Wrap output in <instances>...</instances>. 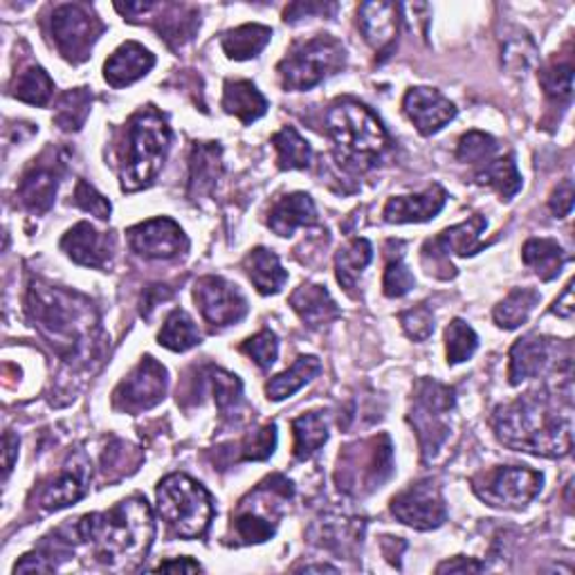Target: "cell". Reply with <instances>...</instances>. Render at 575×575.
<instances>
[{"mask_svg": "<svg viewBox=\"0 0 575 575\" xmlns=\"http://www.w3.org/2000/svg\"><path fill=\"white\" fill-rule=\"evenodd\" d=\"M155 571H168V573H196V571H202V566L189 558H180V560H168V562H162Z\"/></svg>", "mask_w": 575, "mask_h": 575, "instance_id": "61", "label": "cell"}, {"mask_svg": "<svg viewBox=\"0 0 575 575\" xmlns=\"http://www.w3.org/2000/svg\"><path fill=\"white\" fill-rule=\"evenodd\" d=\"M90 107H92V95L88 88H75V90H65L59 99H57V109H54V124L61 130H79L88 115H90Z\"/></svg>", "mask_w": 575, "mask_h": 575, "instance_id": "43", "label": "cell"}, {"mask_svg": "<svg viewBox=\"0 0 575 575\" xmlns=\"http://www.w3.org/2000/svg\"><path fill=\"white\" fill-rule=\"evenodd\" d=\"M457 396L448 385L432 378H421L414 387L410 425L416 432L423 461L434 459L450 438V414L454 412Z\"/></svg>", "mask_w": 575, "mask_h": 575, "instance_id": "9", "label": "cell"}, {"mask_svg": "<svg viewBox=\"0 0 575 575\" xmlns=\"http://www.w3.org/2000/svg\"><path fill=\"white\" fill-rule=\"evenodd\" d=\"M267 225L279 236H292L299 227L317 225V208L313 198L303 191L279 198L267 212Z\"/></svg>", "mask_w": 575, "mask_h": 575, "instance_id": "27", "label": "cell"}, {"mask_svg": "<svg viewBox=\"0 0 575 575\" xmlns=\"http://www.w3.org/2000/svg\"><path fill=\"white\" fill-rule=\"evenodd\" d=\"M539 84L553 101L568 104L573 95V63L571 61H551L542 73H539Z\"/></svg>", "mask_w": 575, "mask_h": 575, "instance_id": "47", "label": "cell"}, {"mask_svg": "<svg viewBox=\"0 0 575 575\" xmlns=\"http://www.w3.org/2000/svg\"><path fill=\"white\" fill-rule=\"evenodd\" d=\"M128 246L135 254L145 259H176L187 252L189 241L183 232V227L174 218H151L140 225H135L126 232Z\"/></svg>", "mask_w": 575, "mask_h": 575, "instance_id": "17", "label": "cell"}, {"mask_svg": "<svg viewBox=\"0 0 575 575\" xmlns=\"http://www.w3.org/2000/svg\"><path fill=\"white\" fill-rule=\"evenodd\" d=\"M223 174V149L218 142H196L189 155V198L198 200L214 191Z\"/></svg>", "mask_w": 575, "mask_h": 575, "instance_id": "28", "label": "cell"}, {"mask_svg": "<svg viewBox=\"0 0 575 575\" xmlns=\"http://www.w3.org/2000/svg\"><path fill=\"white\" fill-rule=\"evenodd\" d=\"M347 63L345 46L333 37H315L297 43L277 65L284 90H311L330 75L340 73Z\"/></svg>", "mask_w": 575, "mask_h": 575, "instance_id": "10", "label": "cell"}, {"mask_svg": "<svg viewBox=\"0 0 575 575\" xmlns=\"http://www.w3.org/2000/svg\"><path fill=\"white\" fill-rule=\"evenodd\" d=\"M88 484L90 461L84 452H77L65 463L59 475L48 486H43V490L39 492V505L46 513L67 509V505L84 499V495L88 492Z\"/></svg>", "mask_w": 575, "mask_h": 575, "instance_id": "18", "label": "cell"}, {"mask_svg": "<svg viewBox=\"0 0 575 575\" xmlns=\"http://www.w3.org/2000/svg\"><path fill=\"white\" fill-rule=\"evenodd\" d=\"M18 457V436L14 432H5L3 438V465H5V479L12 475L14 463Z\"/></svg>", "mask_w": 575, "mask_h": 575, "instance_id": "60", "label": "cell"}, {"mask_svg": "<svg viewBox=\"0 0 575 575\" xmlns=\"http://www.w3.org/2000/svg\"><path fill=\"white\" fill-rule=\"evenodd\" d=\"M551 313L562 317V320H571L573 313H575V301H573V282H568L564 286V292L562 297L555 299V303L551 307Z\"/></svg>", "mask_w": 575, "mask_h": 575, "instance_id": "59", "label": "cell"}, {"mask_svg": "<svg viewBox=\"0 0 575 575\" xmlns=\"http://www.w3.org/2000/svg\"><path fill=\"white\" fill-rule=\"evenodd\" d=\"M335 10H337V5H333V3H295L284 12V18H286V23H295V21L307 18L311 14L326 16V14H333Z\"/></svg>", "mask_w": 575, "mask_h": 575, "instance_id": "56", "label": "cell"}, {"mask_svg": "<svg viewBox=\"0 0 575 575\" xmlns=\"http://www.w3.org/2000/svg\"><path fill=\"white\" fill-rule=\"evenodd\" d=\"M400 324L402 330L408 333V337L414 342H425L434 333V315L427 303H418V307L400 313Z\"/></svg>", "mask_w": 575, "mask_h": 575, "instance_id": "52", "label": "cell"}, {"mask_svg": "<svg viewBox=\"0 0 575 575\" xmlns=\"http://www.w3.org/2000/svg\"><path fill=\"white\" fill-rule=\"evenodd\" d=\"M270 39H273V29L259 23H250L225 32L221 46L232 61H250L267 48Z\"/></svg>", "mask_w": 575, "mask_h": 575, "instance_id": "34", "label": "cell"}, {"mask_svg": "<svg viewBox=\"0 0 575 575\" xmlns=\"http://www.w3.org/2000/svg\"><path fill=\"white\" fill-rule=\"evenodd\" d=\"M358 27L364 41L380 57H389L400 27V8L393 3H362L358 10Z\"/></svg>", "mask_w": 575, "mask_h": 575, "instance_id": "22", "label": "cell"}, {"mask_svg": "<svg viewBox=\"0 0 575 575\" xmlns=\"http://www.w3.org/2000/svg\"><path fill=\"white\" fill-rule=\"evenodd\" d=\"M145 454L140 448H135L126 441H113L101 457V467H104V477L109 482H120L124 477H130L133 472H138L142 465Z\"/></svg>", "mask_w": 575, "mask_h": 575, "instance_id": "44", "label": "cell"}, {"mask_svg": "<svg viewBox=\"0 0 575 575\" xmlns=\"http://www.w3.org/2000/svg\"><path fill=\"white\" fill-rule=\"evenodd\" d=\"M299 571H307V573H337L340 568L330 566V564H311V566H301Z\"/></svg>", "mask_w": 575, "mask_h": 575, "instance_id": "62", "label": "cell"}, {"mask_svg": "<svg viewBox=\"0 0 575 575\" xmlns=\"http://www.w3.org/2000/svg\"><path fill=\"white\" fill-rule=\"evenodd\" d=\"M241 351L246 355H250L259 368H270L277 362L279 340L273 330L265 328V330L248 337V340L241 345Z\"/></svg>", "mask_w": 575, "mask_h": 575, "instance_id": "51", "label": "cell"}, {"mask_svg": "<svg viewBox=\"0 0 575 575\" xmlns=\"http://www.w3.org/2000/svg\"><path fill=\"white\" fill-rule=\"evenodd\" d=\"M295 459H311L328 441V421L324 412H309L292 421Z\"/></svg>", "mask_w": 575, "mask_h": 575, "instance_id": "38", "label": "cell"}, {"mask_svg": "<svg viewBox=\"0 0 575 575\" xmlns=\"http://www.w3.org/2000/svg\"><path fill=\"white\" fill-rule=\"evenodd\" d=\"M484 568H486V564H482L477 560H472V558L459 555L454 560H448L443 564H438L436 573H479Z\"/></svg>", "mask_w": 575, "mask_h": 575, "instance_id": "57", "label": "cell"}, {"mask_svg": "<svg viewBox=\"0 0 575 575\" xmlns=\"http://www.w3.org/2000/svg\"><path fill=\"white\" fill-rule=\"evenodd\" d=\"M172 145V128L155 107L135 113L124 130L120 147V183L122 191H140L149 187L166 160Z\"/></svg>", "mask_w": 575, "mask_h": 575, "instance_id": "5", "label": "cell"}, {"mask_svg": "<svg viewBox=\"0 0 575 575\" xmlns=\"http://www.w3.org/2000/svg\"><path fill=\"white\" fill-rule=\"evenodd\" d=\"M479 349V337L467 322L452 320V324L446 330V353L448 364H461L467 362L475 351Z\"/></svg>", "mask_w": 575, "mask_h": 575, "instance_id": "45", "label": "cell"}, {"mask_svg": "<svg viewBox=\"0 0 575 575\" xmlns=\"http://www.w3.org/2000/svg\"><path fill=\"white\" fill-rule=\"evenodd\" d=\"M158 511L183 539H198L214 520L212 495L187 475H168L158 484Z\"/></svg>", "mask_w": 575, "mask_h": 575, "instance_id": "7", "label": "cell"}, {"mask_svg": "<svg viewBox=\"0 0 575 575\" xmlns=\"http://www.w3.org/2000/svg\"><path fill=\"white\" fill-rule=\"evenodd\" d=\"M414 286H416V279L410 273L408 263H404L402 252L398 250V254H389V261L385 265V277H383V292L389 299H400L408 295Z\"/></svg>", "mask_w": 575, "mask_h": 575, "instance_id": "50", "label": "cell"}, {"mask_svg": "<svg viewBox=\"0 0 575 575\" xmlns=\"http://www.w3.org/2000/svg\"><path fill=\"white\" fill-rule=\"evenodd\" d=\"M539 301H542V295H539L535 288H513L495 307L492 313L495 324L503 330L520 328L522 324L528 322L530 313L535 311Z\"/></svg>", "mask_w": 575, "mask_h": 575, "instance_id": "36", "label": "cell"}, {"mask_svg": "<svg viewBox=\"0 0 575 575\" xmlns=\"http://www.w3.org/2000/svg\"><path fill=\"white\" fill-rule=\"evenodd\" d=\"M492 429L505 448L535 457L562 459L573 448L568 410L562 412L558 393L537 389L501 404L492 414Z\"/></svg>", "mask_w": 575, "mask_h": 575, "instance_id": "2", "label": "cell"}, {"mask_svg": "<svg viewBox=\"0 0 575 575\" xmlns=\"http://www.w3.org/2000/svg\"><path fill=\"white\" fill-rule=\"evenodd\" d=\"M75 533L101 564L130 571L147 560L153 547L155 520L147 499L128 497L107 513L82 517Z\"/></svg>", "mask_w": 575, "mask_h": 575, "instance_id": "3", "label": "cell"}, {"mask_svg": "<svg viewBox=\"0 0 575 575\" xmlns=\"http://www.w3.org/2000/svg\"><path fill=\"white\" fill-rule=\"evenodd\" d=\"M59 174L54 164L34 162L18 183L21 205L32 214H46L54 205Z\"/></svg>", "mask_w": 575, "mask_h": 575, "instance_id": "25", "label": "cell"}, {"mask_svg": "<svg viewBox=\"0 0 575 575\" xmlns=\"http://www.w3.org/2000/svg\"><path fill=\"white\" fill-rule=\"evenodd\" d=\"M475 178L479 185L492 187L501 196V200H513L522 191V185H524L513 153L497 158V160L492 158L488 164L479 168Z\"/></svg>", "mask_w": 575, "mask_h": 575, "instance_id": "35", "label": "cell"}, {"mask_svg": "<svg viewBox=\"0 0 575 575\" xmlns=\"http://www.w3.org/2000/svg\"><path fill=\"white\" fill-rule=\"evenodd\" d=\"M448 191L441 185H432L416 196H393L387 200L383 216L387 223H425L443 212Z\"/></svg>", "mask_w": 575, "mask_h": 575, "instance_id": "23", "label": "cell"}, {"mask_svg": "<svg viewBox=\"0 0 575 575\" xmlns=\"http://www.w3.org/2000/svg\"><path fill=\"white\" fill-rule=\"evenodd\" d=\"M12 95L32 107H48L54 95V84L41 65H29L14 79Z\"/></svg>", "mask_w": 575, "mask_h": 575, "instance_id": "40", "label": "cell"}, {"mask_svg": "<svg viewBox=\"0 0 575 575\" xmlns=\"http://www.w3.org/2000/svg\"><path fill=\"white\" fill-rule=\"evenodd\" d=\"M549 210L555 218H566L573 210V183L564 180L549 198Z\"/></svg>", "mask_w": 575, "mask_h": 575, "instance_id": "55", "label": "cell"}, {"mask_svg": "<svg viewBox=\"0 0 575 575\" xmlns=\"http://www.w3.org/2000/svg\"><path fill=\"white\" fill-rule=\"evenodd\" d=\"M391 515L416 530H436L448 520V505L443 490L434 479L412 484L408 490L398 492L391 499Z\"/></svg>", "mask_w": 575, "mask_h": 575, "instance_id": "15", "label": "cell"}, {"mask_svg": "<svg viewBox=\"0 0 575 575\" xmlns=\"http://www.w3.org/2000/svg\"><path fill=\"white\" fill-rule=\"evenodd\" d=\"M320 374H322L320 358H315V355H299L288 371L275 376L273 380H267L265 396H267V400L282 402V400L295 396L301 387H307Z\"/></svg>", "mask_w": 575, "mask_h": 575, "instance_id": "32", "label": "cell"}, {"mask_svg": "<svg viewBox=\"0 0 575 575\" xmlns=\"http://www.w3.org/2000/svg\"><path fill=\"white\" fill-rule=\"evenodd\" d=\"M210 383L214 391V400L218 404V410L225 418H239L243 416L241 410L246 408V398H243V383L239 376L227 374L223 368H210Z\"/></svg>", "mask_w": 575, "mask_h": 575, "instance_id": "42", "label": "cell"}, {"mask_svg": "<svg viewBox=\"0 0 575 575\" xmlns=\"http://www.w3.org/2000/svg\"><path fill=\"white\" fill-rule=\"evenodd\" d=\"M168 297H172V290H168L166 286H149V288L145 290V295H142V309H140V315H142L145 320H149L151 313H153V309L158 307V303L164 301V299H168Z\"/></svg>", "mask_w": 575, "mask_h": 575, "instance_id": "58", "label": "cell"}, {"mask_svg": "<svg viewBox=\"0 0 575 575\" xmlns=\"http://www.w3.org/2000/svg\"><path fill=\"white\" fill-rule=\"evenodd\" d=\"M497 149H499V145L492 135L482 133V130H470L459 140L457 158L465 164H482L484 166L495 158Z\"/></svg>", "mask_w": 575, "mask_h": 575, "instance_id": "48", "label": "cell"}, {"mask_svg": "<svg viewBox=\"0 0 575 575\" xmlns=\"http://www.w3.org/2000/svg\"><path fill=\"white\" fill-rule=\"evenodd\" d=\"M292 492V484L282 475L259 484V488L250 492L232 515L236 545H263L270 537H275L282 517V503H286Z\"/></svg>", "mask_w": 575, "mask_h": 575, "instance_id": "8", "label": "cell"}, {"mask_svg": "<svg viewBox=\"0 0 575 575\" xmlns=\"http://www.w3.org/2000/svg\"><path fill=\"white\" fill-rule=\"evenodd\" d=\"M488 221L482 214L470 216L467 221L443 229L434 239L425 241L423 246V267L425 273L436 277V279H454L457 277V267L452 265L450 257H472L477 254L479 250H484V246L479 243L482 234L486 232Z\"/></svg>", "mask_w": 575, "mask_h": 575, "instance_id": "12", "label": "cell"}, {"mask_svg": "<svg viewBox=\"0 0 575 575\" xmlns=\"http://www.w3.org/2000/svg\"><path fill=\"white\" fill-rule=\"evenodd\" d=\"M275 448H277V425L267 423L243 438L239 443V459L236 461H265L275 454Z\"/></svg>", "mask_w": 575, "mask_h": 575, "instance_id": "49", "label": "cell"}, {"mask_svg": "<svg viewBox=\"0 0 575 575\" xmlns=\"http://www.w3.org/2000/svg\"><path fill=\"white\" fill-rule=\"evenodd\" d=\"M558 340H551V337L542 335H526L522 340H517L511 349V368H509V378L511 385L517 387L530 378H539L555 364L558 355Z\"/></svg>", "mask_w": 575, "mask_h": 575, "instance_id": "20", "label": "cell"}, {"mask_svg": "<svg viewBox=\"0 0 575 575\" xmlns=\"http://www.w3.org/2000/svg\"><path fill=\"white\" fill-rule=\"evenodd\" d=\"M402 111L421 135H434L457 117V107L434 88H410L402 99Z\"/></svg>", "mask_w": 575, "mask_h": 575, "instance_id": "19", "label": "cell"}, {"mask_svg": "<svg viewBox=\"0 0 575 575\" xmlns=\"http://www.w3.org/2000/svg\"><path fill=\"white\" fill-rule=\"evenodd\" d=\"M168 387L166 368L151 355L142 358L113 391V408L120 414L138 416L164 400Z\"/></svg>", "mask_w": 575, "mask_h": 575, "instance_id": "14", "label": "cell"}, {"mask_svg": "<svg viewBox=\"0 0 575 575\" xmlns=\"http://www.w3.org/2000/svg\"><path fill=\"white\" fill-rule=\"evenodd\" d=\"M160 347L174 351V353H185L193 347L200 345V333L196 322L180 309H176L172 315L166 317L162 330L158 333Z\"/></svg>", "mask_w": 575, "mask_h": 575, "instance_id": "41", "label": "cell"}, {"mask_svg": "<svg viewBox=\"0 0 575 575\" xmlns=\"http://www.w3.org/2000/svg\"><path fill=\"white\" fill-rule=\"evenodd\" d=\"M393 446L387 434L362 438L337 457L335 484L349 497H366L383 488L393 475Z\"/></svg>", "mask_w": 575, "mask_h": 575, "instance_id": "6", "label": "cell"}, {"mask_svg": "<svg viewBox=\"0 0 575 575\" xmlns=\"http://www.w3.org/2000/svg\"><path fill=\"white\" fill-rule=\"evenodd\" d=\"M75 208L84 210L86 214L97 216L99 221H109L111 218V202L101 196L90 183L79 180L75 187V196H73Z\"/></svg>", "mask_w": 575, "mask_h": 575, "instance_id": "53", "label": "cell"}, {"mask_svg": "<svg viewBox=\"0 0 575 575\" xmlns=\"http://www.w3.org/2000/svg\"><path fill=\"white\" fill-rule=\"evenodd\" d=\"M115 239L111 234L97 232L90 223H77L73 229H67L61 239V250L71 257L77 265L107 270L113 259Z\"/></svg>", "mask_w": 575, "mask_h": 575, "instance_id": "21", "label": "cell"}, {"mask_svg": "<svg viewBox=\"0 0 575 575\" xmlns=\"http://www.w3.org/2000/svg\"><path fill=\"white\" fill-rule=\"evenodd\" d=\"M155 65V57L140 43H122L104 63V79L113 88H126L147 77Z\"/></svg>", "mask_w": 575, "mask_h": 575, "instance_id": "24", "label": "cell"}, {"mask_svg": "<svg viewBox=\"0 0 575 575\" xmlns=\"http://www.w3.org/2000/svg\"><path fill=\"white\" fill-rule=\"evenodd\" d=\"M243 267L261 295H277L288 282V273L284 270L279 257L267 248H254L246 257Z\"/></svg>", "mask_w": 575, "mask_h": 575, "instance_id": "31", "label": "cell"}, {"mask_svg": "<svg viewBox=\"0 0 575 575\" xmlns=\"http://www.w3.org/2000/svg\"><path fill=\"white\" fill-rule=\"evenodd\" d=\"M155 14L153 27L158 29L160 39H164V43L174 50L189 43L200 27V12L193 5L158 3Z\"/></svg>", "mask_w": 575, "mask_h": 575, "instance_id": "26", "label": "cell"}, {"mask_svg": "<svg viewBox=\"0 0 575 575\" xmlns=\"http://www.w3.org/2000/svg\"><path fill=\"white\" fill-rule=\"evenodd\" d=\"M25 311L32 326L67 364H88L99 355L104 335L92 301L75 290H65L46 282L27 288Z\"/></svg>", "mask_w": 575, "mask_h": 575, "instance_id": "1", "label": "cell"}, {"mask_svg": "<svg viewBox=\"0 0 575 575\" xmlns=\"http://www.w3.org/2000/svg\"><path fill=\"white\" fill-rule=\"evenodd\" d=\"M322 528L320 539H322V547L335 549L340 553H349L351 549L358 547V542H362V526L355 524V520H335V522H320L317 524Z\"/></svg>", "mask_w": 575, "mask_h": 575, "instance_id": "46", "label": "cell"}, {"mask_svg": "<svg viewBox=\"0 0 575 575\" xmlns=\"http://www.w3.org/2000/svg\"><path fill=\"white\" fill-rule=\"evenodd\" d=\"M535 61V46L526 37V34H520V37L511 39L503 48V63L505 67H511L515 73H522Z\"/></svg>", "mask_w": 575, "mask_h": 575, "instance_id": "54", "label": "cell"}, {"mask_svg": "<svg viewBox=\"0 0 575 575\" xmlns=\"http://www.w3.org/2000/svg\"><path fill=\"white\" fill-rule=\"evenodd\" d=\"M326 133L335 145L340 164L368 172L389 149V135L383 122L355 99H340L326 111Z\"/></svg>", "mask_w": 575, "mask_h": 575, "instance_id": "4", "label": "cell"}, {"mask_svg": "<svg viewBox=\"0 0 575 575\" xmlns=\"http://www.w3.org/2000/svg\"><path fill=\"white\" fill-rule=\"evenodd\" d=\"M522 261L542 282H553L564 270L566 252L555 239H528L522 248Z\"/></svg>", "mask_w": 575, "mask_h": 575, "instance_id": "33", "label": "cell"}, {"mask_svg": "<svg viewBox=\"0 0 575 575\" xmlns=\"http://www.w3.org/2000/svg\"><path fill=\"white\" fill-rule=\"evenodd\" d=\"M290 307L299 315V320L311 328L326 326L342 315L340 307H337L326 286L320 284H301L290 295Z\"/></svg>", "mask_w": 575, "mask_h": 575, "instance_id": "29", "label": "cell"}, {"mask_svg": "<svg viewBox=\"0 0 575 575\" xmlns=\"http://www.w3.org/2000/svg\"><path fill=\"white\" fill-rule=\"evenodd\" d=\"M101 32H104V25L86 5H61L52 14L54 46L65 61L75 65L90 57Z\"/></svg>", "mask_w": 575, "mask_h": 575, "instance_id": "13", "label": "cell"}, {"mask_svg": "<svg viewBox=\"0 0 575 575\" xmlns=\"http://www.w3.org/2000/svg\"><path fill=\"white\" fill-rule=\"evenodd\" d=\"M545 486V475L530 467L520 465H501L488 472H482L472 479V490L475 495L492 505V509H509L517 511L530 503Z\"/></svg>", "mask_w": 575, "mask_h": 575, "instance_id": "11", "label": "cell"}, {"mask_svg": "<svg viewBox=\"0 0 575 575\" xmlns=\"http://www.w3.org/2000/svg\"><path fill=\"white\" fill-rule=\"evenodd\" d=\"M273 145L277 149V162L284 172L295 168H309L313 162V147L307 138H301L295 126H284L273 135Z\"/></svg>", "mask_w": 575, "mask_h": 575, "instance_id": "39", "label": "cell"}, {"mask_svg": "<svg viewBox=\"0 0 575 575\" xmlns=\"http://www.w3.org/2000/svg\"><path fill=\"white\" fill-rule=\"evenodd\" d=\"M371 259H374V248L366 239H353L335 254V275L347 292L358 288V282Z\"/></svg>", "mask_w": 575, "mask_h": 575, "instance_id": "37", "label": "cell"}, {"mask_svg": "<svg viewBox=\"0 0 575 575\" xmlns=\"http://www.w3.org/2000/svg\"><path fill=\"white\" fill-rule=\"evenodd\" d=\"M193 299L198 309L212 326H232L239 324L248 315V299L239 290V286L229 284L223 277H202L196 282Z\"/></svg>", "mask_w": 575, "mask_h": 575, "instance_id": "16", "label": "cell"}, {"mask_svg": "<svg viewBox=\"0 0 575 575\" xmlns=\"http://www.w3.org/2000/svg\"><path fill=\"white\" fill-rule=\"evenodd\" d=\"M223 111L250 126L267 113V99L252 82H225Z\"/></svg>", "mask_w": 575, "mask_h": 575, "instance_id": "30", "label": "cell"}]
</instances>
